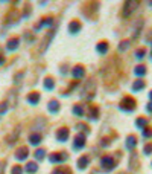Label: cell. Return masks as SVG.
<instances>
[{"instance_id":"6da1fadb","label":"cell","mask_w":152,"mask_h":174,"mask_svg":"<svg viewBox=\"0 0 152 174\" xmlns=\"http://www.w3.org/2000/svg\"><path fill=\"white\" fill-rule=\"evenodd\" d=\"M120 108L125 110L126 113H131V112H134V108H135V101H134L131 96H125V98L122 99V103H120Z\"/></svg>"},{"instance_id":"7a4b0ae2","label":"cell","mask_w":152,"mask_h":174,"mask_svg":"<svg viewBox=\"0 0 152 174\" xmlns=\"http://www.w3.org/2000/svg\"><path fill=\"white\" fill-rule=\"evenodd\" d=\"M135 8H139V3H135V2H126L125 6H123V15L129 17L132 12L135 11Z\"/></svg>"},{"instance_id":"3957f363","label":"cell","mask_w":152,"mask_h":174,"mask_svg":"<svg viewBox=\"0 0 152 174\" xmlns=\"http://www.w3.org/2000/svg\"><path fill=\"white\" fill-rule=\"evenodd\" d=\"M101 162H102V166H105L106 170H111V168H114V161H113V157H110V156L104 157Z\"/></svg>"},{"instance_id":"277c9868","label":"cell","mask_w":152,"mask_h":174,"mask_svg":"<svg viewBox=\"0 0 152 174\" xmlns=\"http://www.w3.org/2000/svg\"><path fill=\"white\" fill-rule=\"evenodd\" d=\"M126 142H128V144H126V148H128V150H132V148L137 145V138H135L134 134H129Z\"/></svg>"},{"instance_id":"5b68a950","label":"cell","mask_w":152,"mask_h":174,"mask_svg":"<svg viewBox=\"0 0 152 174\" xmlns=\"http://www.w3.org/2000/svg\"><path fill=\"white\" fill-rule=\"evenodd\" d=\"M143 89H145V81H143V80H137V81L132 84V90H134V92H140Z\"/></svg>"},{"instance_id":"8992f818","label":"cell","mask_w":152,"mask_h":174,"mask_svg":"<svg viewBox=\"0 0 152 174\" xmlns=\"http://www.w3.org/2000/svg\"><path fill=\"white\" fill-rule=\"evenodd\" d=\"M134 72H135L137 76H143V75H146V67L145 66H137Z\"/></svg>"},{"instance_id":"52a82bcc","label":"cell","mask_w":152,"mask_h":174,"mask_svg":"<svg viewBox=\"0 0 152 174\" xmlns=\"http://www.w3.org/2000/svg\"><path fill=\"white\" fill-rule=\"evenodd\" d=\"M146 124H148V119H146V118H139V119L135 121V125L139 128H145Z\"/></svg>"},{"instance_id":"ba28073f","label":"cell","mask_w":152,"mask_h":174,"mask_svg":"<svg viewBox=\"0 0 152 174\" xmlns=\"http://www.w3.org/2000/svg\"><path fill=\"white\" fill-rule=\"evenodd\" d=\"M97 50H99L101 54H106V50H108V45H106V41H102V43H99V46H97Z\"/></svg>"},{"instance_id":"9c48e42d","label":"cell","mask_w":152,"mask_h":174,"mask_svg":"<svg viewBox=\"0 0 152 174\" xmlns=\"http://www.w3.org/2000/svg\"><path fill=\"white\" fill-rule=\"evenodd\" d=\"M143 136L148 139V138H151L152 136V128L151 127H145L143 128Z\"/></svg>"},{"instance_id":"30bf717a","label":"cell","mask_w":152,"mask_h":174,"mask_svg":"<svg viewBox=\"0 0 152 174\" xmlns=\"http://www.w3.org/2000/svg\"><path fill=\"white\" fill-rule=\"evenodd\" d=\"M145 55H146V49H139V50L135 52V58H137V60H141Z\"/></svg>"},{"instance_id":"8fae6325","label":"cell","mask_w":152,"mask_h":174,"mask_svg":"<svg viewBox=\"0 0 152 174\" xmlns=\"http://www.w3.org/2000/svg\"><path fill=\"white\" fill-rule=\"evenodd\" d=\"M145 154H152V144H148V145H145Z\"/></svg>"},{"instance_id":"7c38bea8","label":"cell","mask_w":152,"mask_h":174,"mask_svg":"<svg viewBox=\"0 0 152 174\" xmlns=\"http://www.w3.org/2000/svg\"><path fill=\"white\" fill-rule=\"evenodd\" d=\"M146 110H148L149 113H152V103H151V104H148V107H146Z\"/></svg>"},{"instance_id":"4fadbf2b","label":"cell","mask_w":152,"mask_h":174,"mask_svg":"<svg viewBox=\"0 0 152 174\" xmlns=\"http://www.w3.org/2000/svg\"><path fill=\"white\" fill-rule=\"evenodd\" d=\"M149 99H152V90L149 92Z\"/></svg>"},{"instance_id":"5bb4252c","label":"cell","mask_w":152,"mask_h":174,"mask_svg":"<svg viewBox=\"0 0 152 174\" xmlns=\"http://www.w3.org/2000/svg\"><path fill=\"white\" fill-rule=\"evenodd\" d=\"M151 55H152V52H151Z\"/></svg>"}]
</instances>
